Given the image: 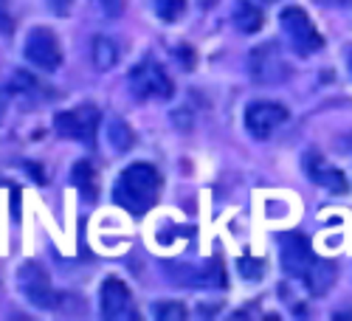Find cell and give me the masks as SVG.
<instances>
[{"label": "cell", "instance_id": "cell-1", "mask_svg": "<svg viewBox=\"0 0 352 321\" xmlns=\"http://www.w3.org/2000/svg\"><path fill=\"white\" fill-rule=\"evenodd\" d=\"M158 192H161L158 169L146 161H138L119 175V181L113 186V200L130 214H146L155 206Z\"/></svg>", "mask_w": 352, "mask_h": 321}, {"label": "cell", "instance_id": "cell-2", "mask_svg": "<svg viewBox=\"0 0 352 321\" xmlns=\"http://www.w3.org/2000/svg\"><path fill=\"white\" fill-rule=\"evenodd\" d=\"M279 23H282L285 34L290 40V48L296 51L299 56H310V54L321 51V45H324V40H321V34H318V28L313 25V20L307 17V12L302 6L282 9Z\"/></svg>", "mask_w": 352, "mask_h": 321}, {"label": "cell", "instance_id": "cell-3", "mask_svg": "<svg viewBox=\"0 0 352 321\" xmlns=\"http://www.w3.org/2000/svg\"><path fill=\"white\" fill-rule=\"evenodd\" d=\"M96 127H99V110L94 104H79L74 110H63V113L54 115L56 135L76 141V144H87V147L94 144Z\"/></svg>", "mask_w": 352, "mask_h": 321}, {"label": "cell", "instance_id": "cell-4", "mask_svg": "<svg viewBox=\"0 0 352 321\" xmlns=\"http://www.w3.org/2000/svg\"><path fill=\"white\" fill-rule=\"evenodd\" d=\"M130 87L138 99H172L175 93V85L169 79V74L164 71L161 63H153V60H144L138 63L133 71H130Z\"/></svg>", "mask_w": 352, "mask_h": 321}, {"label": "cell", "instance_id": "cell-5", "mask_svg": "<svg viewBox=\"0 0 352 321\" xmlns=\"http://www.w3.org/2000/svg\"><path fill=\"white\" fill-rule=\"evenodd\" d=\"M17 290L32 307L48 310V307L56 305V294L51 287V279H48L45 268L37 265V262H32V259L23 262V265L17 268Z\"/></svg>", "mask_w": 352, "mask_h": 321}, {"label": "cell", "instance_id": "cell-6", "mask_svg": "<svg viewBox=\"0 0 352 321\" xmlns=\"http://www.w3.org/2000/svg\"><path fill=\"white\" fill-rule=\"evenodd\" d=\"M23 51H25V60L32 65H37L40 71H45V74H51V71H56L63 65L60 40H56L54 32H51V28H45V25H37V28L28 32Z\"/></svg>", "mask_w": 352, "mask_h": 321}, {"label": "cell", "instance_id": "cell-7", "mask_svg": "<svg viewBox=\"0 0 352 321\" xmlns=\"http://www.w3.org/2000/svg\"><path fill=\"white\" fill-rule=\"evenodd\" d=\"M248 71L256 85H279L287 79V63L274 43H262L248 54Z\"/></svg>", "mask_w": 352, "mask_h": 321}, {"label": "cell", "instance_id": "cell-8", "mask_svg": "<svg viewBox=\"0 0 352 321\" xmlns=\"http://www.w3.org/2000/svg\"><path fill=\"white\" fill-rule=\"evenodd\" d=\"M287 122V110L276 102H256L245 110V127L254 138L265 141Z\"/></svg>", "mask_w": 352, "mask_h": 321}, {"label": "cell", "instance_id": "cell-9", "mask_svg": "<svg viewBox=\"0 0 352 321\" xmlns=\"http://www.w3.org/2000/svg\"><path fill=\"white\" fill-rule=\"evenodd\" d=\"M99 302H102V316H104L107 321H127V318H135L130 287H127L122 279H116V276L104 279V282H102Z\"/></svg>", "mask_w": 352, "mask_h": 321}, {"label": "cell", "instance_id": "cell-10", "mask_svg": "<svg viewBox=\"0 0 352 321\" xmlns=\"http://www.w3.org/2000/svg\"><path fill=\"white\" fill-rule=\"evenodd\" d=\"M279 259H282V271L287 276H305L313 265V248L307 237H302L299 231H290L279 243Z\"/></svg>", "mask_w": 352, "mask_h": 321}, {"label": "cell", "instance_id": "cell-11", "mask_svg": "<svg viewBox=\"0 0 352 321\" xmlns=\"http://www.w3.org/2000/svg\"><path fill=\"white\" fill-rule=\"evenodd\" d=\"M305 169H307V175L313 178V184H318L321 189H327V192H336V195H346L349 192V184H346V178H344V172L341 169H336V166H330L321 155H307L305 158Z\"/></svg>", "mask_w": 352, "mask_h": 321}, {"label": "cell", "instance_id": "cell-12", "mask_svg": "<svg viewBox=\"0 0 352 321\" xmlns=\"http://www.w3.org/2000/svg\"><path fill=\"white\" fill-rule=\"evenodd\" d=\"M336 276H338L336 262H330V259H313L310 271L305 274V285L310 290V296H324L327 290L336 285Z\"/></svg>", "mask_w": 352, "mask_h": 321}, {"label": "cell", "instance_id": "cell-13", "mask_svg": "<svg viewBox=\"0 0 352 321\" xmlns=\"http://www.w3.org/2000/svg\"><path fill=\"white\" fill-rule=\"evenodd\" d=\"M107 144H110L113 153H127L135 144V133L130 130V124L124 119H119V115H110V122H107Z\"/></svg>", "mask_w": 352, "mask_h": 321}, {"label": "cell", "instance_id": "cell-14", "mask_svg": "<svg viewBox=\"0 0 352 321\" xmlns=\"http://www.w3.org/2000/svg\"><path fill=\"white\" fill-rule=\"evenodd\" d=\"M91 60H94L96 71H110L116 63H119V45H116L110 37H94Z\"/></svg>", "mask_w": 352, "mask_h": 321}, {"label": "cell", "instance_id": "cell-15", "mask_svg": "<svg viewBox=\"0 0 352 321\" xmlns=\"http://www.w3.org/2000/svg\"><path fill=\"white\" fill-rule=\"evenodd\" d=\"M71 184H74L85 197L94 200V197H96V184H99L94 164H91V161H76L74 169H71Z\"/></svg>", "mask_w": 352, "mask_h": 321}, {"label": "cell", "instance_id": "cell-16", "mask_svg": "<svg viewBox=\"0 0 352 321\" xmlns=\"http://www.w3.org/2000/svg\"><path fill=\"white\" fill-rule=\"evenodd\" d=\"M234 23H237L240 32L254 34V32H259V28H262L265 17H262V9L254 3V0H243V3L234 9Z\"/></svg>", "mask_w": 352, "mask_h": 321}, {"label": "cell", "instance_id": "cell-17", "mask_svg": "<svg viewBox=\"0 0 352 321\" xmlns=\"http://www.w3.org/2000/svg\"><path fill=\"white\" fill-rule=\"evenodd\" d=\"M12 91L20 93V96H40V93H45V85H43L34 74L17 71V74L12 76Z\"/></svg>", "mask_w": 352, "mask_h": 321}, {"label": "cell", "instance_id": "cell-18", "mask_svg": "<svg viewBox=\"0 0 352 321\" xmlns=\"http://www.w3.org/2000/svg\"><path fill=\"white\" fill-rule=\"evenodd\" d=\"M153 6H155V14L166 23H175V20H181L184 12H186V0H153Z\"/></svg>", "mask_w": 352, "mask_h": 321}, {"label": "cell", "instance_id": "cell-19", "mask_svg": "<svg viewBox=\"0 0 352 321\" xmlns=\"http://www.w3.org/2000/svg\"><path fill=\"white\" fill-rule=\"evenodd\" d=\"M237 268H240L243 279H248V282H259L262 276H265V262L256 259V256H248V254L237 259Z\"/></svg>", "mask_w": 352, "mask_h": 321}, {"label": "cell", "instance_id": "cell-20", "mask_svg": "<svg viewBox=\"0 0 352 321\" xmlns=\"http://www.w3.org/2000/svg\"><path fill=\"white\" fill-rule=\"evenodd\" d=\"M155 316L161 321H184L186 318V307L181 302H164L155 307Z\"/></svg>", "mask_w": 352, "mask_h": 321}, {"label": "cell", "instance_id": "cell-21", "mask_svg": "<svg viewBox=\"0 0 352 321\" xmlns=\"http://www.w3.org/2000/svg\"><path fill=\"white\" fill-rule=\"evenodd\" d=\"M94 3L99 6V12L104 17H122V12H124V0H94Z\"/></svg>", "mask_w": 352, "mask_h": 321}, {"label": "cell", "instance_id": "cell-22", "mask_svg": "<svg viewBox=\"0 0 352 321\" xmlns=\"http://www.w3.org/2000/svg\"><path fill=\"white\" fill-rule=\"evenodd\" d=\"M12 12H9V0H0V34H12Z\"/></svg>", "mask_w": 352, "mask_h": 321}, {"label": "cell", "instance_id": "cell-23", "mask_svg": "<svg viewBox=\"0 0 352 321\" xmlns=\"http://www.w3.org/2000/svg\"><path fill=\"white\" fill-rule=\"evenodd\" d=\"M48 3V9L56 14V17H65L68 12H71V6H74V0H45Z\"/></svg>", "mask_w": 352, "mask_h": 321}, {"label": "cell", "instance_id": "cell-24", "mask_svg": "<svg viewBox=\"0 0 352 321\" xmlns=\"http://www.w3.org/2000/svg\"><path fill=\"white\" fill-rule=\"evenodd\" d=\"M6 110H9V96H6L3 91H0V122L6 119Z\"/></svg>", "mask_w": 352, "mask_h": 321}, {"label": "cell", "instance_id": "cell-25", "mask_svg": "<svg viewBox=\"0 0 352 321\" xmlns=\"http://www.w3.org/2000/svg\"><path fill=\"white\" fill-rule=\"evenodd\" d=\"M25 169H28V172H32V175H34V178H37V181H40V184H43V181H45V172H40V169H37V166H34V161H28V164H25Z\"/></svg>", "mask_w": 352, "mask_h": 321}, {"label": "cell", "instance_id": "cell-26", "mask_svg": "<svg viewBox=\"0 0 352 321\" xmlns=\"http://www.w3.org/2000/svg\"><path fill=\"white\" fill-rule=\"evenodd\" d=\"M254 3H276V0H254Z\"/></svg>", "mask_w": 352, "mask_h": 321}, {"label": "cell", "instance_id": "cell-27", "mask_svg": "<svg viewBox=\"0 0 352 321\" xmlns=\"http://www.w3.org/2000/svg\"><path fill=\"white\" fill-rule=\"evenodd\" d=\"M349 68H352V54H349Z\"/></svg>", "mask_w": 352, "mask_h": 321}]
</instances>
